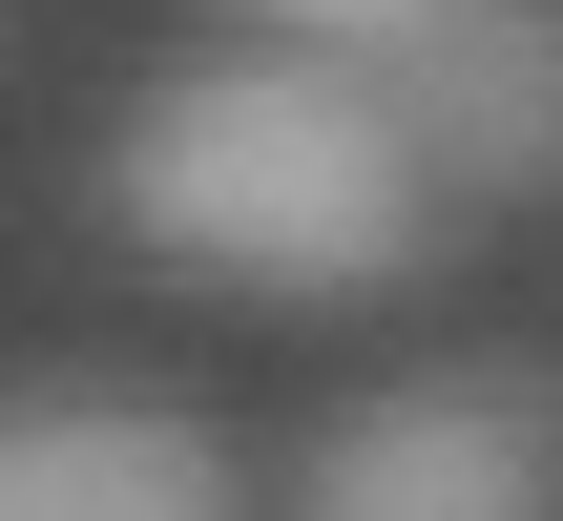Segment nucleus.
Wrapping results in <instances>:
<instances>
[{
  "instance_id": "1",
  "label": "nucleus",
  "mask_w": 563,
  "mask_h": 521,
  "mask_svg": "<svg viewBox=\"0 0 563 521\" xmlns=\"http://www.w3.org/2000/svg\"><path fill=\"white\" fill-rule=\"evenodd\" d=\"M104 188H125V230L167 271H230V292H397L439 251V209H460L418 167L397 84L334 63V42H209V63H167L125 104Z\"/></svg>"
},
{
  "instance_id": "2",
  "label": "nucleus",
  "mask_w": 563,
  "mask_h": 521,
  "mask_svg": "<svg viewBox=\"0 0 563 521\" xmlns=\"http://www.w3.org/2000/svg\"><path fill=\"white\" fill-rule=\"evenodd\" d=\"M376 84H397L418 167H439L460 209H543L563 188V0H460V21L397 42Z\"/></svg>"
},
{
  "instance_id": "3",
  "label": "nucleus",
  "mask_w": 563,
  "mask_h": 521,
  "mask_svg": "<svg viewBox=\"0 0 563 521\" xmlns=\"http://www.w3.org/2000/svg\"><path fill=\"white\" fill-rule=\"evenodd\" d=\"M292 521H543V418L501 376H397L313 439V501Z\"/></svg>"
},
{
  "instance_id": "4",
  "label": "nucleus",
  "mask_w": 563,
  "mask_h": 521,
  "mask_svg": "<svg viewBox=\"0 0 563 521\" xmlns=\"http://www.w3.org/2000/svg\"><path fill=\"white\" fill-rule=\"evenodd\" d=\"M0 521H230V459L167 397H0Z\"/></svg>"
},
{
  "instance_id": "5",
  "label": "nucleus",
  "mask_w": 563,
  "mask_h": 521,
  "mask_svg": "<svg viewBox=\"0 0 563 521\" xmlns=\"http://www.w3.org/2000/svg\"><path fill=\"white\" fill-rule=\"evenodd\" d=\"M460 0H251V42H334V63H397V42H439Z\"/></svg>"
}]
</instances>
